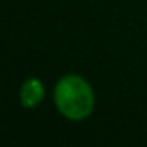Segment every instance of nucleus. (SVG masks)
Listing matches in <instances>:
<instances>
[{"mask_svg": "<svg viewBox=\"0 0 147 147\" xmlns=\"http://www.w3.org/2000/svg\"><path fill=\"white\" fill-rule=\"evenodd\" d=\"M54 102L57 111L69 121L87 119L95 107L92 85L80 75H64L54 87Z\"/></svg>", "mask_w": 147, "mask_h": 147, "instance_id": "nucleus-1", "label": "nucleus"}, {"mask_svg": "<svg viewBox=\"0 0 147 147\" xmlns=\"http://www.w3.org/2000/svg\"><path fill=\"white\" fill-rule=\"evenodd\" d=\"M45 97V85L42 83V80L31 76L28 80H24V83L21 85L19 90V100L21 106L24 109H35L40 106V102Z\"/></svg>", "mask_w": 147, "mask_h": 147, "instance_id": "nucleus-2", "label": "nucleus"}]
</instances>
